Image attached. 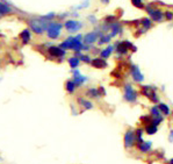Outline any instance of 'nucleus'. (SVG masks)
Segmentation results:
<instances>
[{"mask_svg":"<svg viewBox=\"0 0 173 164\" xmlns=\"http://www.w3.org/2000/svg\"><path fill=\"white\" fill-rule=\"evenodd\" d=\"M29 27L32 28L35 34H43L48 29V22L44 18H37V19H32L29 20Z\"/></svg>","mask_w":173,"mask_h":164,"instance_id":"f257e3e1","label":"nucleus"},{"mask_svg":"<svg viewBox=\"0 0 173 164\" xmlns=\"http://www.w3.org/2000/svg\"><path fill=\"white\" fill-rule=\"evenodd\" d=\"M131 4L134 7L136 8H140V9H144L145 5L143 3V0H131Z\"/></svg>","mask_w":173,"mask_h":164,"instance_id":"cd10ccee","label":"nucleus"},{"mask_svg":"<svg viewBox=\"0 0 173 164\" xmlns=\"http://www.w3.org/2000/svg\"><path fill=\"white\" fill-rule=\"evenodd\" d=\"M150 114H151V116H152V118H155V116L163 115V113H161V110H159V106H153L152 108L150 110Z\"/></svg>","mask_w":173,"mask_h":164,"instance_id":"bb28decb","label":"nucleus"},{"mask_svg":"<svg viewBox=\"0 0 173 164\" xmlns=\"http://www.w3.org/2000/svg\"><path fill=\"white\" fill-rule=\"evenodd\" d=\"M79 58H80V61L85 62V63H91L92 62L91 57H90V56H87V55H80Z\"/></svg>","mask_w":173,"mask_h":164,"instance_id":"7c9ffc66","label":"nucleus"},{"mask_svg":"<svg viewBox=\"0 0 173 164\" xmlns=\"http://www.w3.org/2000/svg\"><path fill=\"white\" fill-rule=\"evenodd\" d=\"M169 140H170V142H173V131H171V133H170Z\"/></svg>","mask_w":173,"mask_h":164,"instance_id":"f704fd0d","label":"nucleus"},{"mask_svg":"<svg viewBox=\"0 0 173 164\" xmlns=\"http://www.w3.org/2000/svg\"><path fill=\"white\" fill-rule=\"evenodd\" d=\"M88 20L91 21V22H93V23H94L95 21H96V19H95V17H93V15H91V17H88Z\"/></svg>","mask_w":173,"mask_h":164,"instance_id":"72a5a7b5","label":"nucleus"},{"mask_svg":"<svg viewBox=\"0 0 173 164\" xmlns=\"http://www.w3.org/2000/svg\"><path fill=\"white\" fill-rule=\"evenodd\" d=\"M141 25H142V27L144 29H150L151 27H152V20H150L149 18H143L142 20H141Z\"/></svg>","mask_w":173,"mask_h":164,"instance_id":"a211bd4d","label":"nucleus"},{"mask_svg":"<svg viewBox=\"0 0 173 164\" xmlns=\"http://www.w3.org/2000/svg\"><path fill=\"white\" fill-rule=\"evenodd\" d=\"M170 162H171V164H173V158H172L171 161H170Z\"/></svg>","mask_w":173,"mask_h":164,"instance_id":"e433bc0d","label":"nucleus"},{"mask_svg":"<svg viewBox=\"0 0 173 164\" xmlns=\"http://www.w3.org/2000/svg\"><path fill=\"white\" fill-rule=\"evenodd\" d=\"M20 37H21V40H22V43H23V44H27V43L30 41V38H32V35H30L29 29H23L20 34Z\"/></svg>","mask_w":173,"mask_h":164,"instance_id":"4468645a","label":"nucleus"},{"mask_svg":"<svg viewBox=\"0 0 173 164\" xmlns=\"http://www.w3.org/2000/svg\"><path fill=\"white\" fill-rule=\"evenodd\" d=\"M63 29V25L59 22H49L48 25V29H47V33H48V37L49 38H57L61 35V32Z\"/></svg>","mask_w":173,"mask_h":164,"instance_id":"7ed1b4c3","label":"nucleus"},{"mask_svg":"<svg viewBox=\"0 0 173 164\" xmlns=\"http://www.w3.org/2000/svg\"><path fill=\"white\" fill-rule=\"evenodd\" d=\"M144 9L146 11V13L149 14V17L151 18V20L155 22H161L165 19V13L161 11V8H158L156 6H153L151 4L145 5Z\"/></svg>","mask_w":173,"mask_h":164,"instance_id":"f03ea898","label":"nucleus"},{"mask_svg":"<svg viewBox=\"0 0 173 164\" xmlns=\"http://www.w3.org/2000/svg\"><path fill=\"white\" fill-rule=\"evenodd\" d=\"M11 12H12V8L9 7L8 5L0 3V14H8Z\"/></svg>","mask_w":173,"mask_h":164,"instance_id":"393cba45","label":"nucleus"},{"mask_svg":"<svg viewBox=\"0 0 173 164\" xmlns=\"http://www.w3.org/2000/svg\"><path fill=\"white\" fill-rule=\"evenodd\" d=\"M103 32H101L100 29H96L94 32H91V33H87L85 36H84V42L86 43V44H92V43H94L95 41H98L99 40L100 36H102L103 35Z\"/></svg>","mask_w":173,"mask_h":164,"instance_id":"39448f33","label":"nucleus"},{"mask_svg":"<svg viewBox=\"0 0 173 164\" xmlns=\"http://www.w3.org/2000/svg\"><path fill=\"white\" fill-rule=\"evenodd\" d=\"M64 27L66 28L67 32H70V33H76V32H78L79 29L82 27V23L76 20H67L65 23H64Z\"/></svg>","mask_w":173,"mask_h":164,"instance_id":"6e6552de","label":"nucleus"},{"mask_svg":"<svg viewBox=\"0 0 173 164\" xmlns=\"http://www.w3.org/2000/svg\"><path fill=\"white\" fill-rule=\"evenodd\" d=\"M78 103L80 104L85 110H91V108H93V104H92L90 100H86V99H84V98H78Z\"/></svg>","mask_w":173,"mask_h":164,"instance_id":"dca6fc26","label":"nucleus"},{"mask_svg":"<svg viewBox=\"0 0 173 164\" xmlns=\"http://www.w3.org/2000/svg\"><path fill=\"white\" fill-rule=\"evenodd\" d=\"M79 62H80V58L77 57V56H73V57L69 58V64H70V66L72 69H76L79 65Z\"/></svg>","mask_w":173,"mask_h":164,"instance_id":"4be33fe9","label":"nucleus"},{"mask_svg":"<svg viewBox=\"0 0 173 164\" xmlns=\"http://www.w3.org/2000/svg\"><path fill=\"white\" fill-rule=\"evenodd\" d=\"M135 143H136V133L131 129H129L124 134V146H126V148H131L134 147Z\"/></svg>","mask_w":173,"mask_h":164,"instance_id":"423d86ee","label":"nucleus"},{"mask_svg":"<svg viewBox=\"0 0 173 164\" xmlns=\"http://www.w3.org/2000/svg\"><path fill=\"white\" fill-rule=\"evenodd\" d=\"M72 37L73 36H70V37H67L65 41H63L61 44H59V47L61 48H63V49H71V43H72Z\"/></svg>","mask_w":173,"mask_h":164,"instance_id":"5701e85b","label":"nucleus"},{"mask_svg":"<svg viewBox=\"0 0 173 164\" xmlns=\"http://www.w3.org/2000/svg\"><path fill=\"white\" fill-rule=\"evenodd\" d=\"M114 49H115V47H114V45H108L107 48H105L103 50H101V53H100V57L105 58V59L108 58L111 55V53L114 51Z\"/></svg>","mask_w":173,"mask_h":164,"instance_id":"ddd939ff","label":"nucleus"},{"mask_svg":"<svg viewBox=\"0 0 173 164\" xmlns=\"http://www.w3.org/2000/svg\"><path fill=\"white\" fill-rule=\"evenodd\" d=\"M143 129H141V128H138L135 133H136V142L138 144H141L142 142H143Z\"/></svg>","mask_w":173,"mask_h":164,"instance_id":"c85d7f7f","label":"nucleus"},{"mask_svg":"<svg viewBox=\"0 0 173 164\" xmlns=\"http://www.w3.org/2000/svg\"><path fill=\"white\" fill-rule=\"evenodd\" d=\"M91 64H92V66H94V68H96V69H103V68L107 66V62H106L105 58L98 57V58L92 59Z\"/></svg>","mask_w":173,"mask_h":164,"instance_id":"f8f14e48","label":"nucleus"},{"mask_svg":"<svg viewBox=\"0 0 173 164\" xmlns=\"http://www.w3.org/2000/svg\"><path fill=\"white\" fill-rule=\"evenodd\" d=\"M111 36L109 35V34H103L102 36H100L99 40H98L99 45L105 44V43H109V42H111Z\"/></svg>","mask_w":173,"mask_h":164,"instance_id":"b1692460","label":"nucleus"},{"mask_svg":"<svg viewBox=\"0 0 173 164\" xmlns=\"http://www.w3.org/2000/svg\"><path fill=\"white\" fill-rule=\"evenodd\" d=\"M101 3H102V4H108L109 0H101Z\"/></svg>","mask_w":173,"mask_h":164,"instance_id":"c9c22d12","label":"nucleus"},{"mask_svg":"<svg viewBox=\"0 0 173 164\" xmlns=\"http://www.w3.org/2000/svg\"><path fill=\"white\" fill-rule=\"evenodd\" d=\"M165 19H166V20H173V12L166 11V12H165Z\"/></svg>","mask_w":173,"mask_h":164,"instance_id":"2f4dec72","label":"nucleus"},{"mask_svg":"<svg viewBox=\"0 0 173 164\" xmlns=\"http://www.w3.org/2000/svg\"><path fill=\"white\" fill-rule=\"evenodd\" d=\"M115 50L117 55H127L128 51H129V48L126 45L124 41H121L115 43Z\"/></svg>","mask_w":173,"mask_h":164,"instance_id":"9b49d317","label":"nucleus"},{"mask_svg":"<svg viewBox=\"0 0 173 164\" xmlns=\"http://www.w3.org/2000/svg\"><path fill=\"white\" fill-rule=\"evenodd\" d=\"M87 95L91 98H98L100 97V91L98 89H90V90H87Z\"/></svg>","mask_w":173,"mask_h":164,"instance_id":"a878e982","label":"nucleus"},{"mask_svg":"<svg viewBox=\"0 0 173 164\" xmlns=\"http://www.w3.org/2000/svg\"><path fill=\"white\" fill-rule=\"evenodd\" d=\"M130 74H131L132 79L136 83H142L144 80V76L141 72L140 68H138V65H136V64H131V65H130Z\"/></svg>","mask_w":173,"mask_h":164,"instance_id":"0eeeda50","label":"nucleus"},{"mask_svg":"<svg viewBox=\"0 0 173 164\" xmlns=\"http://www.w3.org/2000/svg\"><path fill=\"white\" fill-rule=\"evenodd\" d=\"M87 80V78L85 77V76H82V74H78V76H74V79L73 82L76 83V85L77 86H80V85H82Z\"/></svg>","mask_w":173,"mask_h":164,"instance_id":"6ab92c4d","label":"nucleus"},{"mask_svg":"<svg viewBox=\"0 0 173 164\" xmlns=\"http://www.w3.org/2000/svg\"><path fill=\"white\" fill-rule=\"evenodd\" d=\"M163 120H164V116H163V115H159V116H155V118H152V120H151V123H153V125L158 126L159 123L163 122Z\"/></svg>","mask_w":173,"mask_h":164,"instance_id":"c756f323","label":"nucleus"},{"mask_svg":"<svg viewBox=\"0 0 173 164\" xmlns=\"http://www.w3.org/2000/svg\"><path fill=\"white\" fill-rule=\"evenodd\" d=\"M54 17H55V13H49L48 15H46V17H43V18H44V19L48 21V20H51V19H52Z\"/></svg>","mask_w":173,"mask_h":164,"instance_id":"473e14b6","label":"nucleus"},{"mask_svg":"<svg viewBox=\"0 0 173 164\" xmlns=\"http://www.w3.org/2000/svg\"><path fill=\"white\" fill-rule=\"evenodd\" d=\"M76 87H77V85H76V83H74L73 80H67V82H66L65 89L69 93H73L74 90H76Z\"/></svg>","mask_w":173,"mask_h":164,"instance_id":"aec40b11","label":"nucleus"},{"mask_svg":"<svg viewBox=\"0 0 173 164\" xmlns=\"http://www.w3.org/2000/svg\"><path fill=\"white\" fill-rule=\"evenodd\" d=\"M138 93L137 91L132 87L131 84H126L124 85V100L128 103H136Z\"/></svg>","mask_w":173,"mask_h":164,"instance_id":"20e7f679","label":"nucleus"},{"mask_svg":"<svg viewBox=\"0 0 173 164\" xmlns=\"http://www.w3.org/2000/svg\"><path fill=\"white\" fill-rule=\"evenodd\" d=\"M48 53H49L50 56H52V57H59L62 58L65 56V49H63V48H61V47H55V45H51V47H49V49H48Z\"/></svg>","mask_w":173,"mask_h":164,"instance_id":"1a4fd4ad","label":"nucleus"},{"mask_svg":"<svg viewBox=\"0 0 173 164\" xmlns=\"http://www.w3.org/2000/svg\"><path fill=\"white\" fill-rule=\"evenodd\" d=\"M151 147H152V143L150 141H143L141 144H138V148L142 152H148L151 149Z\"/></svg>","mask_w":173,"mask_h":164,"instance_id":"2eb2a0df","label":"nucleus"},{"mask_svg":"<svg viewBox=\"0 0 173 164\" xmlns=\"http://www.w3.org/2000/svg\"><path fill=\"white\" fill-rule=\"evenodd\" d=\"M109 26H111L109 35H111V37H115V36H117V35H121V34L123 33V27H122V25L119 23V22L114 21V22L109 23Z\"/></svg>","mask_w":173,"mask_h":164,"instance_id":"9d476101","label":"nucleus"},{"mask_svg":"<svg viewBox=\"0 0 173 164\" xmlns=\"http://www.w3.org/2000/svg\"><path fill=\"white\" fill-rule=\"evenodd\" d=\"M157 131H158V126L153 125V123H150V125H148V126L145 127V133L149 134V135H153V134H156Z\"/></svg>","mask_w":173,"mask_h":164,"instance_id":"f3484780","label":"nucleus"},{"mask_svg":"<svg viewBox=\"0 0 173 164\" xmlns=\"http://www.w3.org/2000/svg\"><path fill=\"white\" fill-rule=\"evenodd\" d=\"M159 106V110H161V112L163 113V115H165V116H167V115L171 114V110H170V107L166 105V104L161 103L158 105Z\"/></svg>","mask_w":173,"mask_h":164,"instance_id":"412c9836","label":"nucleus"}]
</instances>
